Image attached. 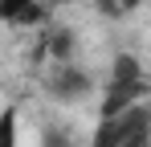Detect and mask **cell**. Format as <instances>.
<instances>
[{
  "mask_svg": "<svg viewBox=\"0 0 151 147\" xmlns=\"http://www.w3.org/2000/svg\"><path fill=\"white\" fill-rule=\"evenodd\" d=\"M119 135H123V115L102 119V127H98V135H94L90 147H119Z\"/></svg>",
  "mask_w": 151,
  "mask_h": 147,
  "instance_id": "6",
  "label": "cell"
},
{
  "mask_svg": "<svg viewBox=\"0 0 151 147\" xmlns=\"http://www.w3.org/2000/svg\"><path fill=\"white\" fill-rule=\"evenodd\" d=\"M139 4H143V0H114V8H119V12H135Z\"/></svg>",
  "mask_w": 151,
  "mask_h": 147,
  "instance_id": "8",
  "label": "cell"
},
{
  "mask_svg": "<svg viewBox=\"0 0 151 147\" xmlns=\"http://www.w3.org/2000/svg\"><path fill=\"white\" fill-rule=\"evenodd\" d=\"M45 49H49L53 61H70V53H74V33H70V29H53L49 41H45Z\"/></svg>",
  "mask_w": 151,
  "mask_h": 147,
  "instance_id": "5",
  "label": "cell"
},
{
  "mask_svg": "<svg viewBox=\"0 0 151 147\" xmlns=\"http://www.w3.org/2000/svg\"><path fill=\"white\" fill-rule=\"evenodd\" d=\"M45 147H74V143L65 139V131H49L45 135Z\"/></svg>",
  "mask_w": 151,
  "mask_h": 147,
  "instance_id": "7",
  "label": "cell"
},
{
  "mask_svg": "<svg viewBox=\"0 0 151 147\" xmlns=\"http://www.w3.org/2000/svg\"><path fill=\"white\" fill-rule=\"evenodd\" d=\"M143 98H147V78H110V90L102 98V119L123 115L127 106H135Z\"/></svg>",
  "mask_w": 151,
  "mask_h": 147,
  "instance_id": "1",
  "label": "cell"
},
{
  "mask_svg": "<svg viewBox=\"0 0 151 147\" xmlns=\"http://www.w3.org/2000/svg\"><path fill=\"white\" fill-rule=\"evenodd\" d=\"M45 86H49L53 98L74 102V98H82L86 90H90V74H86V70H74L70 61H53V70H49V78H45Z\"/></svg>",
  "mask_w": 151,
  "mask_h": 147,
  "instance_id": "2",
  "label": "cell"
},
{
  "mask_svg": "<svg viewBox=\"0 0 151 147\" xmlns=\"http://www.w3.org/2000/svg\"><path fill=\"white\" fill-rule=\"evenodd\" d=\"M61 0H0V21L4 24H41Z\"/></svg>",
  "mask_w": 151,
  "mask_h": 147,
  "instance_id": "3",
  "label": "cell"
},
{
  "mask_svg": "<svg viewBox=\"0 0 151 147\" xmlns=\"http://www.w3.org/2000/svg\"><path fill=\"white\" fill-rule=\"evenodd\" d=\"M0 147H21V115H17V106L0 110Z\"/></svg>",
  "mask_w": 151,
  "mask_h": 147,
  "instance_id": "4",
  "label": "cell"
}]
</instances>
